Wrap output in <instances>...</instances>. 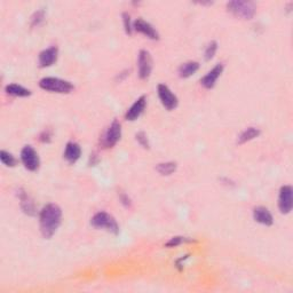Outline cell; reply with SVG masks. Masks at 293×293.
<instances>
[{
    "mask_svg": "<svg viewBox=\"0 0 293 293\" xmlns=\"http://www.w3.org/2000/svg\"><path fill=\"white\" fill-rule=\"evenodd\" d=\"M62 222V210L57 204L49 203L39 212V229L45 240H51L56 234Z\"/></svg>",
    "mask_w": 293,
    "mask_h": 293,
    "instance_id": "obj_1",
    "label": "cell"
},
{
    "mask_svg": "<svg viewBox=\"0 0 293 293\" xmlns=\"http://www.w3.org/2000/svg\"><path fill=\"white\" fill-rule=\"evenodd\" d=\"M21 163L30 172H36L41 167V158H39L36 149L31 146H24L21 150Z\"/></svg>",
    "mask_w": 293,
    "mask_h": 293,
    "instance_id": "obj_6",
    "label": "cell"
},
{
    "mask_svg": "<svg viewBox=\"0 0 293 293\" xmlns=\"http://www.w3.org/2000/svg\"><path fill=\"white\" fill-rule=\"evenodd\" d=\"M252 217L253 220L259 223V225L266 227H270L274 225V217H272L270 211L265 206H257L253 208Z\"/></svg>",
    "mask_w": 293,
    "mask_h": 293,
    "instance_id": "obj_15",
    "label": "cell"
},
{
    "mask_svg": "<svg viewBox=\"0 0 293 293\" xmlns=\"http://www.w3.org/2000/svg\"><path fill=\"white\" fill-rule=\"evenodd\" d=\"M218 43L216 41H212L206 45L205 51H204V58L205 61H211V60L216 56L217 51H218Z\"/></svg>",
    "mask_w": 293,
    "mask_h": 293,
    "instance_id": "obj_24",
    "label": "cell"
},
{
    "mask_svg": "<svg viewBox=\"0 0 293 293\" xmlns=\"http://www.w3.org/2000/svg\"><path fill=\"white\" fill-rule=\"evenodd\" d=\"M39 140L44 143H49L52 140V133L49 131H44L41 134V136H39Z\"/></svg>",
    "mask_w": 293,
    "mask_h": 293,
    "instance_id": "obj_28",
    "label": "cell"
},
{
    "mask_svg": "<svg viewBox=\"0 0 293 293\" xmlns=\"http://www.w3.org/2000/svg\"><path fill=\"white\" fill-rule=\"evenodd\" d=\"M58 58V48L57 46H51L45 48L39 53L38 64L41 68H49L57 62Z\"/></svg>",
    "mask_w": 293,
    "mask_h": 293,
    "instance_id": "obj_14",
    "label": "cell"
},
{
    "mask_svg": "<svg viewBox=\"0 0 293 293\" xmlns=\"http://www.w3.org/2000/svg\"><path fill=\"white\" fill-rule=\"evenodd\" d=\"M152 72V57L147 49H141L138 54V76L141 81H147Z\"/></svg>",
    "mask_w": 293,
    "mask_h": 293,
    "instance_id": "obj_7",
    "label": "cell"
},
{
    "mask_svg": "<svg viewBox=\"0 0 293 293\" xmlns=\"http://www.w3.org/2000/svg\"><path fill=\"white\" fill-rule=\"evenodd\" d=\"M135 140L138 141L139 145L145 149H150V141H149V138L145 132H138L135 134Z\"/></svg>",
    "mask_w": 293,
    "mask_h": 293,
    "instance_id": "obj_26",
    "label": "cell"
},
{
    "mask_svg": "<svg viewBox=\"0 0 293 293\" xmlns=\"http://www.w3.org/2000/svg\"><path fill=\"white\" fill-rule=\"evenodd\" d=\"M293 208V189L291 186H283L279 193V210L282 214H289Z\"/></svg>",
    "mask_w": 293,
    "mask_h": 293,
    "instance_id": "obj_9",
    "label": "cell"
},
{
    "mask_svg": "<svg viewBox=\"0 0 293 293\" xmlns=\"http://www.w3.org/2000/svg\"><path fill=\"white\" fill-rule=\"evenodd\" d=\"M0 161L7 167H15L17 165V160L13 156V153L6 150L0 151Z\"/></svg>",
    "mask_w": 293,
    "mask_h": 293,
    "instance_id": "obj_22",
    "label": "cell"
},
{
    "mask_svg": "<svg viewBox=\"0 0 293 293\" xmlns=\"http://www.w3.org/2000/svg\"><path fill=\"white\" fill-rule=\"evenodd\" d=\"M221 182L225 183V185L227 186H231V185H234V182H232L231 180H229L228 178H221Z\"/></svg>",
    "mask_w": 293,
    "mask_h": 293,
    "instance_id": "obj_30",
    "label": "cell"
},
{
    "mask_svg": "<svg viewBox=\"0 0 293 293\" xmlns=\"http://www.w3.org/2000/svg\"><path fill=\"white\" fill-rule=\"evenodd\" d=\"M225 70V66L222 63H218L208 71L205 76H203L201 79V85L206 89H212L217 85L218 79L221 77V74Z\"/></svg>",
    "mask_w": 293,
    "mask_h": 293,
    "instance_id": "obj_12",
    "label": "cell"
},
{
    "mask_svg": "<svg viewBox=\"0 0 293 293\" xmlns=\"http://www.w3.org/2000/svg\"><path fill=\"white\" fill-rule=\"evenodd\" d=\"M118 196H119V201H121V203L124 206H125L126 208H131L132 207V201H131V198L128 197L127 193L121 191V192L118 193Z\"/></svg>",
    "mask_w": 293,
    "mask_h": 293,
    "instance_id": "obj_27",
    "label": "cell"
},
{
    "mask_svg": "<svg viewBox=\"0 0 293 293\" xmlns=\"http://www.w3.org/2000/svg\"><path fill=\"white\" fill-rule=\"evenodd\" d=\"M227 11L234 15L235 17L249 21L256 16L257 5L253 2H243V0H234L226 5Z\"/></svg>",
    "mask_w": 293,
    "mask_h": 293,
    "instance_id": "obj_2",
    "label": "cell"
},
{
    "mask_svg": "<svg viewBox=\"0 0 293 293\" xmlns=\"http://www.w3.org/2000/svg\"><path fill=\"white\" fill-rule=\"evenodd\" d=\"M91 226L95 228V229L106 230L115 236L119 235V232H121V228H119V225L115 218L104 211L97 212L92 217Z\"/></svg>",
    "mask_w": 293,
    "mask_h": 293,
    "instance_id": "obj_4",
    "label": "cell"
},
{
    "mask_svg": "<svg viewBox=\"0 0 293 293\" xmlns=\"http://www.w3.org/2000/svg\"><path fill=\"white\" fill-rule=\"evenodd\" d=\"M197 241L193 240L190 237H185V236H174L170 238V241L165 243L166 247H177L179 245L183 244V243H196Z\"/></svg>",
    "mask_w": 293,
    "mask_h": 293,
    "instance_id": "obj_21",
    "label": "cell"
},
{
    "mask_svg": "<svg viewBox=\"0 0 293 293\" xmlns=\"http://www.w3.org/2000/svg\"><path fill=\"white\" fill-rule=\"evenodd\" d=\"M147 108V96L141 95L140 97H138L135 102H134L132 106L127 109V111L125 113V119L128 122H135L138 121L140 116L145 112Z\"/></svg>",
    "mask_w": 293,
    "mask_h": 293,
    "instance_id": "obj_13",
    "label": "cell"
},
{
    "mask_svg": "<svg viewBox=\"0 0 293 293\" xmlns=\"http://www.w3.org/2000/svg\"><path fill=\"white\" fill-rule=\"evenodd\" d=\"M45 17H46V13H45L44 9H39V11L34 12L31 18H30V26H31V28L39 27L45 21Z\"/></svg>",
    "mask_w": 293,
    "mask_h": 293,
    "instance_id": "obj_23",
    "label": "cell"
},
{
    "mask_svg": "<svg viewBox=\"0 0 293 293\" xmlns=\"http://www.w3.org/2000/svg\"><path fill=\"white\" fill-rule=\"evenodd\" d=\"M122 138V124L117 119H113L112 123L107 127L103 135L101 136L100 145L104 149H110L115 147Z\"/></svg>",
    "mask_w": 293,
    "mask_h": 293,
    "instance_id": "obj_5",
    "label": "cell"
},
{
    "mask_svg": "<svg viewBox=\"0 0 293 293\" xmlns=\"http://www.w3.org/2000/svg\"><path fill=\"white\" fill-rule=\"evenodd\" d=\"M188 256H185V257H181L180 259H178L177 261H175V266L179 268V269L180 270H182V266H183V262H185L187 259H188Z\"/></svg>",
    "mask_w": 293,
    "mask_h": 293,
    "instance_id": "obj_29",
    "label": "cell"
},
{
    "mask_svg": "<svg viewBox=\"0 0 293 293\" xmlns=\"http://www.w3.org/2000/svg\"><path fill=\"white\" fill-rule=\"evenodd\" d=\"M133 31L143 34L150 41H160V33H158L156 28L141 17L136 18L133 22Z\"/></svg>",
    "mask_w": 293,
    "mask_h": 293,
    "instance_id": "obj_10",
    "label": "cell"
},
{
    "mask_svg": "<svg viewBox=\"0 0 293 293\" xmlns=\"http://www.w3.org/2000/svg\"><path fill=\"white\" fill-rule=\"evenodd\" d=\"M81 156H82L81 146L74 141H69L66 145V148H64V152H63L64 160L72 165V164L77 163L79 161Z\"/></svg>",
    "mask_w": 293,
    "mask_h": 293,
    "instance_id": "obj_16",
    "label": "cell"
},
{
    "mask_svg": "<svg viewBox=\"0 0 293 293\" xmlns=\"http://www.w3.org/2000/svg\"><path fill=\"white\" fill-rule=\"evenodd\" d=\"M17 197L19 200V207H21L24 214L29 217H36L38 211L32 197L30 196L26 190L22 189V188H19L17 190Z\"/></svg>",
    "mask_w": 293,
    "mask_h": 293,
    "instance_id": "obj_11",
    "label": "cell"
},
{
    "mask_svg": "<svg viewBox=\"0 0 293 293\" xmlns=\"http://www.w3.org/2000/svg\"><path fill=\"white\" fill-rule=\"evenodd\" d=\"M261 134L260 128L255 127V126H251V127H247L245 128L244 131H243L240 135L237 138V143L240 146L242 145H245V143L250 142L252 140H255V139L259 138Z\"/></svg>",
    "mask_w": 293,
    "mask_h": 293,
    "instance_id": "obj_18",
    "label": "cell"
},
{
    "mask_svg": "<svg viewBox=\"0 0 293 293\" xmlns=\"http://www.w3.org/2000/svg\"><path fill=\"white\" fill-rule=\"evenodd\" d=\"M178 170V164L175 162H164L156 165V171L163 177H170L174 174Z\"/></svg>",
    "mask_w": 293,
    "mask_h": 293,
    "instance_id": "obj_20",
    "label": "cell"
},
{
    "mask_svg": "<svg viewBox=\"0 0 293 293\" xmlns=\"http://www.w3.org/2000/svg\"><path fill=\"white\" fill-rule=\"evenodd\" d=\"M39 87L43 91L57 94H70L74 86L71 82L57 77H44L39 81Z\"/></svg>",
    "mask_w": 293,
    "mask_h": 293,
    "instance_id": "obj_3",
    "label": "cell"
},
{
    "mask_svg": "<svg viewBox=\"0 0 293 293\" xmlns=\"http://www.w3.org/2000/svg\"><path fill=\"white\" fill-rule=\"evenodd\" d=\"M5 92H6L8 95L15 97H28L31 95V91H30L29 88L18 85V84H8V85L5 87Z\"/></svg>",
    "mask_w": 293,
    "mask_h": 293,
    "instance_id": "obj_19",
    "label": "cell"
},
{
    "mask_svg": "<svg viewBox=\"0 0 293 293\" xmlns=\"http://www.w3.org/2000/svg\"><path fill=\"white\" fill-rule=\"evenodd\" d=\"M200 69V63L196 61H188L182 63L178 69V74L179 77L182 79H187L191 76H193Z\"/></svg>",
    "mask_w": 293,
    "mask_h": 293,
    "instance_id": "obj_17",
    "label": "cell"
},
{
    "mask_svg": "<svg viewBox=\"0 0 293 293\" xmlns=\"http://www.w3.org/2000/svg\"><path fill=\"white\" fill-rule=\"evenodd\" d=\"M122 18H123V26H124V30H125V33L127 34V36H131V34L134 32L131 15L125 12L122 14Z\"/></svg>",
    "mask_w": 293,
    "mask_h": 293,
    "instance_id": "obj_25",
    "label": "cell"
},
{
    "mask_svg": "<svg viewBox=\"0 0 293 293\" xmlns=\"http://www.w3.org/2000/svg\"><path fill=\"white\" fill-rule=\"evenodd\" d=\"M157 94L158 99L162 103V106L168 111L174 110L179 104V99L174 93L172 92V89L168 87L165 84H160L157 86Z\"/></svg>",
    "mask_w": 293,
    "mask_h": 293,
    "instance_id": "obj_8",
    "label": "cell"
}]
</instances>
